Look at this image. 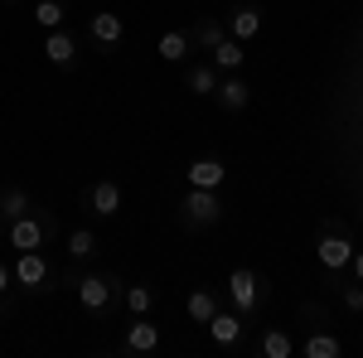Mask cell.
Listing matches in <instances>:
<instances>
[{
	"label": "cell",
	"instance_id": "f1b7e54d",
	"mask_svg": "<svg viewBox=\"0 0 363 358\" xmlns=\"http://www.w3.org/2000/svg\"><path fill=\"white\" fill-rule=\"evenodd\" d=\"M349 267H354V281H363V247H354V257H349Z\"/></svg>",
	"mask_w": 363,
	"mask_h": 358
},
{
	"label": "cell",
	"instance_id": "7c38bea8",
	"mask_svg": "<svg viewBox=\"0 0 363 358\" xmlns=\"http://www.w3.org/2000/svg\"><path fill=\"white\" fill-rule=\"evenodd\" d=\"M213 102H218L223 111H242L252 102V87L242 83L238 73H223V78H218V92H213Z\"/></svg>",
	"mask_w": 363,
	"mask_h": 358
},
{
	"label": "cell",
	"instance_id": "5bb4252c",
	"mask_svg": "<svg viewBox=\"0 0 363 358\" xmlns=\"http://www.w3.org/2000/svg\"><path fill=\"white\" fill-rule=\"evenodd\" d=\"M228 39V25L213 15V20H199L194 29H189V44H194V54H213L218 44Z\"/></svg>",
	"mask_w": 363,
	"mask_h": 358
},
{
	"label": "cell",
	"instance_id": "8992f818",
	"mask_svg": "<svg viewBox=\"0 0 363 358\" xmlns=\"http://www.w3.org/2000/svg\"><path fill=\"white\" fill-rule=\"evenodd\" d=\"M15 281L25 286V291H49V281H54V272H49V262H44V247L39 252H15Z\"/></svg>",
	"mask_w": 363,
	"mask_h": 358
},
{
	"label": "cell",
	"instance_id": "d6986e66",
	"mask_svg": "<svg viewBox=\"0 0 363 358\" xmlns=\"http://www.w3.org/2000/svg\"><path fill=\"white\" fill-rule=\"evenodd\" d=\"M208 63H213L218 73H238V68L247 63V54H242V39H233V34H228L223 44H218V49L208 54Z\"/></svg>",
	"mask_w": 363,
	"mask_h": 358
},
{
	"label": "cell",
	"instance_id": "8fae6325",
	"mask_svg": "<svg viewBox=\"0 0 363 358\" xmlns=\"http://www.w3.org/2000/svg\"><path fill=\"white\" fill-rule=\"evenodd\" d=\"M189 189H223L228 179V165L223 160H213V155H203V160H189Z\"/></svg>",
	"mask_w": 363,
	"mask_h": 358
},
{
	"label": "cell",
	"instance_id": "30bf717a",
	"mask_svg": "<svg viewBox=\"0 0 363 358\" xmlns=\"http://www.w3.org/2000/svg\"><path fill=\"white\" fill-rule=\"evenodd\" d=\"M87 208H92L97 218H116V213H121V184H116V179H97V184L87 189Z\"/></svg>",
	"mask_w": 363,
	"mask_h": 358
},
{
	"label": "cell",
	"instance_id": "603a6c76",
	"mask_svg": "<svg viewBox=\"0 0 363 358\" xmlns=\"http://www.w3.org/2000/svg\"><path fill=\"white\" fill-rule=\"evenodd\" d=\"M262 354L267 358H291L296 354V339H291L286 330H272V325H267V334H262Z\"/></svg>",
	"mask_w": 363,
	"mask_h": 358
},
{
	"label": "cell",
	"instance_id": "484cf974",
	"mask_svg": "<svg viewBox=\"0 0 363 358\" xmlns=\"http://www.w3.org/2000/svg\"><path fill=\"white\" fill-rule=\"evenodd\" d=\"M344 310H349V315H363V281L344 286Z\"/></svg>",
	"mask_w": 363,
	"mask_h": 358
},
{
	"label": "cell",
	"instance_id": "277c9868",
	"mask_svg": "<svg viewBox=\"0 0 363 358\" xmlns=\"http://www.w3.org/2000/svg\"><path fill=\"white\" fill-rule=\"evenodd\" d=\"M228 301L238 315H257L262 310V276L252 272V267H238V272L228 276Z\"/></svg>",
	"mask_w": 363,
	"mask_h": 358
},
{
	"label": "cell",
	"instance_id": "5b68a950",
	"mask_svg": "<svg viewBox=\"0 0 363 358\" xmlns=\"http://www.w3.org/2000/svg\"><path fill=\"white\" fill-rule=\"evenodd\" d=\"M315 257H320V267H325V272H344V267H349V257H354L349 233L320 228V237H315Z\"/></svg>",
	"mask_w": 363,
	"mask_h": 358
},
{
	"label": "cell",
	"instance_id": "3957f363",
	"mask_svg": "<svg viewBox=\"0 0 363 358\" xmlns=\"http://www.w3.org/2000/svg\"><path fill=\"white\" fill-rule=\"evenodd\" d=\"M116 301H121V281L116 276H107V272L78 276V305H83L87 315H107Z\"/></svg>",
	"mask_w": 363,
	"mask_h": 358
},
{
	"label": "cell",
	"instance_id": "2e32d148",
	"mask_svg": "<svg viewBox=\"0 0 363 358\" xmlns=\"http://www.w3.org/2000/svg\"><path fill=\"white\" fill-rule=\"evenodd\" d=\"M306 358H344V339H335L330 330H310L306 344H301Z\"/></svg>",
	"mask_w": 363,
	"mask_h": 358
},
{
	"label": "cell",
	"instance_id": "ac0fdd59",
	"mask_svg": "<svg viewBox=\"0 0 363 358\" xmlns=\"http://www.w3.org/2000/svg\"><path fill=\"white\" fill-rule=\"evenodd\" d=\"M208 334H213V344H238L242 339V315L238 310H218L208 320Z\"/></svg>",
	"mask_w": 363,
	"mask_h": 358
},
{
	"label": "cell",
	"instance_id": "9c48e42d",
	"mask_svg": "<svg viewBox=\"0 0 363 358\" xmlns=\"http://www.w3.org/2000/svg\"><path fill=\"white\" fill-rule=\"evenodd\" d=\"M44 58H49L54 68H78V39H73L68 29H49V34H44Z\"/></svg>",
	"mask_w": 363,
	"mask_h": 358
},
{
	"label": "cell",
	"instance_id": "83f0119b",
	"mask_svg": "<svg viewBox=\"0 0 363 358\" xmlns=\"http://www.w3.org/2000/svg\"><path fill=\"white\" fill-rule=\"evenodd\" d=\"M10 281H15V267H5V262H0V296L10 291Z\"/></svg>",
	"mask_w": 363,
	"mask_h": 358
},
{
	"label": "cell",
	"instance_id": "d4e9b609",
	"mask_svg": "<svg viewBox=\"0 0 363 358\" xmlns=\"http://www.w3.org/2000/svg\"><path fill=\"white\" fill-rule=\"evenodd\" d=\"M92 252H97V233H92V228H78V233H68V257H73V262H87Z\"/></svg>",
	"mask_w": 363,
	"mask_h": 358
},
{
	"label": "cell",
	"instance_id": "4fadbf2b",
	"mask_svg": "<svg viewBox=\"0 0 363 358\" xmlns=\"http://www.w3.org/2000/svg\"><path fill=\"white\" fill-rule=\"evenodd\" d=\"M223 25H228L233 39H242V44H247V39L262 34V10H257V5H233V15H228Z\"/></svg>",
	"mask_w": 363,
	"mask_h": 358
},
{
	"label": "cell",
	"instance_id": "6da1fadb",
	"mask_svg": "<svg viewBox=\"0 0 363 358\" xmlns=\"http://www.w3.org/2000/svg\"><path fill=\"white\" fill-rule=\"evenodd\" d=\"M179 223H184L189 233L218 228V223H223V198H218V189H189L179 198Z\"/></svg>",
	"mask_w": 363,
	"mask_h": 358
},
{
	"label": "cell",
	"instance_id": "ba28073f",
	"mask_svg": "<svg viewBox=\"0 0 363 358\" xmlns=\"http://www.w3.org/2000/svg\"><path fill=\"white\" fill-rule=\"evenodd\" d=\"M87 34H92V44H97V49H116V44L126 39V20L112 15V10H97V15L87 20Z\"/></svg>",
	"mask_w": 363,
	"mask_h": 358
},
{
	"label": "cell",
	"instance_id": "ffe728a7",
	"mask_svg": "<svg viewBox=\"0 0 363 358\" xmlns=\"http://www.w3.org/2000/svg\"><path fill=\"white\" fill-rule=\"evenodd\" d=\"M34 208V198H29V189H20V184H5L0 189V218H20V213H29Z\"/></svg>",
	"mask_w": 363,
	"mask_h": 358
},
{
	"label": "cell",
	"instance_id": "e0dca14e",
	"mask_svg": "<svg viewBox=\"0 0 363 358\" xmlns=\"http://www.w3.org/2000/svg\"><path fill=\"white\" fill-rule=\"evenodd\" d=\"M155 54L165 58V63H184V58L194 54V44H189V29H169V34H160Z\"/></svg>",
	"mask_w": 363,
	"mask_h": 358
},
{
	"label": "cell",
	"instance_id": "44dd1931",
	"mask_svg": "<svg viewBox=\"0 0 363 358\" xmlns=\"http://www.w3.org/2000/svg\"><path fill=\"white\" fill-rule=\"evenodd\" d=\"M184 310H189V320H194V325H208V320L218 315V296L199 286V291H189V301H184Z\"/></svg>",
	"mask_w": 363,
	"mask_h": 358
},
{
	"label": "cell",
	"instance_id": "4316f807",
	"mask_svg": "<svg viewBox=\"0 0 363 358\" xmlns=\"http://www.w3.org/2000/svg\"><path fill=\"white\" fill-rule=\"evenodd\" d=\"M301 320H315V325H325V310H320V305H301Z\"/></svg>",
	"mask_w": 363,
	"mask_h": 358
},
{
	"label": "cell",
	"instance_id": "7a4b0ae2",
	"mask_svg": "<svg viewBox=\"0 0 363 358\" xmlns=\"http://www.w3.org/2000/svg\"><path fill=\"white\" fill-rule=\"evenodd\" d=\"M54 237V218L49 213H20V218H10V228H5V247L15 252H39L44 242Z\"/></svg>",
	"mask_w": 363,
	"mask_h": 358
},
{
	"label": "cell",
	"instance_id": "9a60e30c",
	"mask_svg": "<svg viewBox=\"0 0 363 358\" xmlns=\"http://www.w3.org/2000/svg\"><path fill=\"white\" fill-rule=\"evenodd\" d=\"M218 78H223V73H218L213 63H189V68H184V87H189L194 97H213V92H218Z\"/></svg>",
	"mask_w": 363,
	"mask_h": 358
},
{
	"label": "cell",
	"instance_id": "cb8c5ba5",
	"mask_svg": "<svg viewBox=\"0 0 363 358\" xmlns=\"http://www.w3.org/2000/svg\"><path fill=\"white\" fill-rule=\"evenodd\" d=\"M121 305H126L131 315H150V305H155V291H150V286H121Z\"/></svg>",
	"mask_w": 363,
	"mask_h": 358
},
{
	"label": "cell",
	"instance_id": "7402d4cb",
	"mask_svg": "<svg viewBox=\"0 0 363 358\" xmlns=\"http://www.w3.org/2000/svg\"><path fill=\"white\" fill-rule=\"evenodd\" d=\"M29 15H34V25L49 34V29H63V15H68V10H63V0H39Z\"/></svg>",
	"mask_w": 363,
	"mask_h": 358
},
{
	"label": "cell",
	"instance_id": "52a82bcc",
	"mask_svg": "<svg viewBox=\"0 0 363 358\" xmlns=\"http://www.w3.org/2000/svg\"><path fill=\"white\" fill-rule=\"evenodd\" d=\"M121 349H126V354H155V349H160V325H155V320H145V315H131Z\"/></svg>",
	"mask_w": 363,
	"mask_h": 358
}]
</instances>
